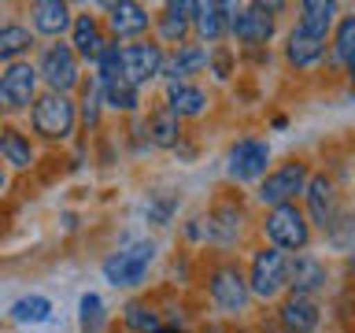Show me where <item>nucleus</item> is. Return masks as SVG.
I'll return each instance as SVG.
<instances>
[{
    "instance_id": "nucleus-8",
    "label": "nucleus",
    "mask_w": 355,
    "mask_h": 333,
    "mask_svg": "<svg viewBox=\"0 0 355 333\" xmlns=\"http://www.w3.org/2000/svg\"><path fill=\"white\" fill-rule=\"evenodd\" d=\"M207 293H211V304L218 311H226V315H237V311L248 307V278H244L233 263H222L218 271H211L207 278Z\"/></svg>"
},
{
    "instance_id": "nucleus-21",
    "label": "nucleus",
    "mask_w": 355,
    "mask_h": 333,
    "mask_svg": "<svg viewBox=\"0 0 355 333\" xmlns=\"http://www.w3.org/2000/svg\"><path fill=\"white\" fill-rule=\"evenodd\" d=\"M30 22L44 37H60L63 30H71V8L63 0H37L30 8Z\"/></svg>"
},
{
    "instance_id": "nucleus-31",
    "label": "nucleus",
    "mask_w": 355,
    "mask_h": 333,
    "mask_svg": "<svg viewBox=\"0 0 355 333\" xmlns=\"http://www.w3.org/2000/svg\"><path fill=\"white\" fill-rule=\"evenodd\" d=\"M333 52H337V60L348 67V78L355 82V15L340 19L337 26V37H333Z\"/></svg>"
},
{
    "instance_id": "nucleus-35",
    "label": "nucleus",
    "mask_w": 355,
    "mask_h": 333,
    "mask_svg": "<svg viewBox=\"0 0 355 333\" xmlns=\"http://www.w3.org/2000/svg\"><path fill=\"white\" fill-rule=\"evenodd\" d=\"M4 189H8V174L0 171V193H4Z\"/></svg>"
},
{
    "instance_id": "nucleus-25",
    "label": "nucleus",
    "mask_w": 355,
    "mask_h": 333,
    "mask_svg": "<svg viewBox=\"0 0 355 333\" xmlns=\"http://www.w3.org/2000/svg\"><path fill=\"white\" fill-rule=\"evenodd\" d=\"M0 160H4L8 166H15V171H26V166L33 163V144L22 130L15 126H4L0 130Z\"/></svg>"
},
{
    "instance_id": "nucleus-2",
    "label": "nucleus",
    "mask_w": 355,
    "mask_h": 333,
    "mask_svg": "<svg viewBox=\"0 0 355 333\" xmlns=\"http://www.w3.org/2000/svg\"><path fill=\"white\" fill-rule=\"evenodd\" d=\"M152 259H155L152 241H126L119 252H111L104 259V278L111 285H141Z\"/></svg>"
},
{
    "instance_id": "nucleus-1",
    "label": "nucleus",
    "mask_w": 355,
    "mask_h": 333,
    "mask_svg": "<svg viewBox=\"0 0 355 333\" xmlns=\"http://www.w3.org/2000/svg\"><path fill=\"white\" fill-rule=\"evenodd\" d=\"M30 126L44 141H67L78 126V108L63 93H41L30 108Z\"/></svg>"
},
{
    "instance_id": "nucleus-16",
    "label": "nucleus",
    "mask_w": 355,
    "mask_h": 333,
    "mask_svg": "<svg viewBox=\"0 0 355 333\" xmlns=\"http://www.w3.org/2000/svg\"><path fill=\"white\" fill-rule=\"evenodd\" d=\"M71 33H74L71 49H74L78 60L96 63V60H100V52L107 49V37L100 33V22H96V15H78V19H71Z\"/></svg>"
},
{
    "instance_id": "nucleus-27",
    "label": "nucleus",
    "mask_w": 355,
    "mask_h": 333,
    "mask_svg": "<svg viewBox=\"0 0 355 333\" xmlns=\"http://www.w3.org/2000/svg\"><path fill=\"white\" fill-rule=\"evenodd\" d=\"M96 85H100V100H104L107 108H115V111H137V104H141V89H133L130 82H122V78L96 82Z\"/></svg>"
},
{
    "instance_id": "nucleus-20",
    "label": "nucleus",
    "mask_w": 355,
    "mask_h": 333,
    "mask_svg": "<svg viewBox=\"0 0 355 333\" xmlns=\"http://www.w3.org/2000/svg\"><path fill=\"white\" fill-rule=\"evenodd\" d=\"M241 222H244V211L241 204H233V200H222V204H215V211L207 215V233H211V241H218V244H230L241 237Z\"/></svg>"
},
{
    "instance_id": "nucleus-5",
    "label": "nucleus",
    "mask_w": 355,
    "mask_h": 333,
    "mask_svg": "<svg viewBox=\"0 0 355 333\" xmlns=\"http://www.w3.org/2000/svg\"><path fill=\"white\" fill-rule=\"evenodd\" d=\"M163 74V49L152 41H133V44H122L119 52V78L130 82L133 89L148 85L152 78Z\"/></svg>"
},
{
    "instance_id": "nucleus-12",
    "label": "nucleus",
    "mask_w": 355,
    "mask_h": 333,
    "mask_svg": "<svg viewBox=\"0 0 355 333\" xmlns=\"http://www.w3.org/2000/svg\"><path fill=\"white\" fill-rule=\"evenodd\" d=\"M230 33L241 44H266V41H270V33H274V22H270V15H263L255 4L252 8H233Z\"/></svg>"
},
{
    "instance_id": "nucleus-33",
    "label": "nucleus",
    "mask_w": 355,
    "mask_h": 333,
    "mask_svg": "<svg viewBox=\"0 0 355 333\" xmlns=\"http://www.w3.org/2000/svg\"><path fill=\"white\" fill-rule=\"evenodd\" d=\"M100 104H104V100H100V85L93 82V85L85 89V96H82V122H85V126H96Z\"/></svg>"
},
{
    "instance_id": "nucleus-15",
    "label": "nucleus",
    "mask_w": 355,
    "mask_h": 333,
    "mask_svg": "<svg viewBox=\"0 0 355 333\" xmlns=\"http://www.w3.org/2000/svg\"><path fill=\"white\" fill-rule=\"evenodd\" d=\"M166 111L174 119H196L207 111V93L193 82H166Z\"/></svg>"
},
{
    "instance_id": "nucleus-10",
    "label": "nucleus",
    "mask_w": 355,
    "mask_h": 333,
    "mask_svg": "<svg viewBox=\"0 0 355 333\" xmlns=\"http://www.w3.org/2000/svg\"><path fill=\"white\" fill-rule=\"evenodd\" d=\"M266 163H270V144L259 137H241L226 155V171L233 182H255V178H263Z\"/></svg>"
},
{
    "instance_id": "nucleus-26",
    "label": "nucleus",
    "mask_w": 355,
    "mask_h": 333,
    "mask_svg": "<svg viewBox=\"0 0 355 333\" xmlns=\"http://www.w3.org/2000/svg\"><path fill=\"white\" fill-rule=\"evenodd\" d=\"M148 141L155 148H178V141H182V119H174L171 111H155L148 119Z\"/></svg>"
},
{
    "instance_id": "nucleus-30",
    "label": "nucleus",
    "mask_w": 355,
    "mask_h": 333,
    "mask_svg": "<svg viewBox=\"0 0 355 333\" xmlns=\"http://www.w3.org/2000/svg\"><path fill=\"white\" fill-rule=\"evenodd\" d=\"M52 315V300L49 296H22L11 304V318L26 322V326H37V322H49Z\"/></svg>"
},
{
    "instance_id": "nucleus-13",
    "label": "nucleus",
    "mask_w": 355,
    "mask_h": 333,
    "mask_svg": "<svg viewBox=\"0 0 355 333\" xmlns=\"http://www.w3.org/2000/svg\"><path fill=\"white\" fill-rule=\"evenodd\" d=\"M211 52L204 44H178L171 56H163V74L166 82H189L193 74H200L207 67Z\"/></svg>"
},
{
    "instance_id": "nucleus-17",
    "label": "nucleus",
    "mask_w": 355,
    "mask_h": 333,
    "mask_svg": "<svg viewBox=\"0 0 355 333\" xmlns=\"http://www.w3.org/2000/svg\"><path fill=\"white\" fill-rule=\"evenodd\" d=\"M107 22H111V33L115 37H141L148 30V8L133 4V0H119V4H107Z\"/></svg>"
},
{
    "instance_id": "nucleus-9",
    "label": "nucleus",
    "mask_w": 355,
    "mask_h": 333,
    "mask_svg": "<svg viewBox=\"0 0 355 333\" xmlns=\"http://www.w3.org/2000/svg\"><path fill=\"white\" fill-rule=\"evenodd\" d=\"M304 185H307V163H285V166H277V171H270L263 178V185H259V200L266 207H282V204H296V196L304 193Z\"/></svg>"
},
{
    "instance_id": "nucleus-18",
    "label": "nucleus",
    "mask_w": 355,
    "mask_h": 333,
    "mask_svg": "<svg viewBox=\"0 0 355 333\" xmlns=\"http://www.w3.org/2000/svg\"><path fill=\"white\" fill-rule=\"evenodd\" d=\"M230 15L233 4H218V0H207V4L193 8V26L204 41H222L230 33Z\"/></svg>"
},
{
    "instance_id": "nucleus-32",
    "label": "nucleus",
    "mask_w": 355,
    "mask_h": 333,
    "mask_svg": "<svg viewBox=\"0 0 355 333\" xmlns=\"http://www.w3.org/2000/svg\"><path fill=\"white\" fill-rule=\"evenodd\" d=\"M78 307H82V333H100V326H104V300L96 293H85L78 300Z\"/></svg>"
},
{
    "instance_id": "nucleus-22",
    "label": "nucleus",
    "mask_w": 355,
    "mask_h": 333,
    "mask_svg": "<svg viewBox=\"0 0 355 333\" xmlns=\"http://www.w3.org/2000/svg\"><path fill=\"white\" fill-rule=\"evenodd\" d=\"M333 15H337L333 0H304L300 4V30L311 33V37H329Z\"/></svg>"
},
{
    "instance_id": "nucleus-23",
    "label": "nucleus",
    "mask_w": 355,
    "mask_h": 333,
    "mask_svg": "<svg viewBox=\"0 0 355 333\" xmlns=\"http://www.w3.org/2000/svg\"><path fill=\"white\" fill-rule=\"evenodd\" d=\"M193 8L196 4H166L163 8V15H159V37L166 41V44H185V33H189V26H193Z\"/></svg>"
},
{
    "instance_id": "nucleus-14",
    "label": "nucleus",
    "mask_w": 355,
    "mask_h": 333,
    "mask_svg": "<svg viewBox=\"0 0 355 333\" xmlns=\"http://www.w3.org/2000/svg\"><path fill=\"white\" fill-rule=\"evenodd\" d=\"M285 285L293 289V296L315 300L318 289H326V266L315 255H296V259H288V282Z\"/></svg>"
},
{
    "instance_id": "nucleus-29",
    "label": "nucleus",
    "mask_w": 355,
    "mask_h": 333,
    "mask_svg": "<svg viewBox=\"0 0 355 333\" xmlns=\"http://www.w3.org/2000/svg\"><path fill=\"white\" fill-rule=\"evenodd\" d=\"M122 318H126V326L133 333H163L166 330L163 318H159V311H152L148 304H137V300L122 307Z\"/></svg>"
},
{
    "instance_id": "nucleus-11",
    "label": "nucleus",
    "mask_w": 355,
    "mask_h": 333,
    "mask_svg": "<svg viewBox=\"0 0 355 333\" xmlns=\"http://www.w3.org/2000/svg\"><path fill=\"white\" fill-rule=\"evenodd\" d=\"M304 196H307L311 222H318L322 230H329L333 222H337V215H340V204H337V185H333L326 174H315V178H307Z\"/></svg>"
},
{
    "instance_id": "nucleus-6",
    "label": "nucleus",
    "mask_w": 355,
    "mask_h": 333,
    "mask_svg": "<svg viewBox=\"0 0 355 333\" xmlns=\"http://www.w3.org/2000/svg\"><path fill=\"white\" fill-rule=\"evenodd\" d=\"M266 237H270L274 248H282V252H300V248H307V241H311L307 215H304V211H300L296 204L270 207V215H266Z\"/></svg>"
},
{
    "instance_id": "nucleus-34",
    "label": "nucleus",
    "mask_w": 355,
    "mask_h": 333,
    "mask_svg": "<svg viewBox=\"0 0 355 333\" xmlns=\"http://www.w3.org/2000/svg\"><path fill=\"white\" fill-rule=\"evenodd\" d=\"M207 63H215V74H218V78H230V56H226V52H215Z\"/></svg>"
},
{
    "instance_id": "nucleus-28",
    "label": "nucleus",
    "mask_w": 355,
    "mask_h": 333,
    "mask_svg": "<svg viewBox=\"0 0 355 333\" xmlns=\"http://www.w3.org/2000/svg\"><path fill=\"white\" fill-rule=\"evenodd\" d=\"M30 30L26 26H19V22H4L0 26V63H19V56L22 52H30Z\"/></svg>"
},
{
    "instance_id": "nucleus-19",
    "label": "nucleus",
    "mask_w": 355,
    "mask_h": 333,
    "mask_svg": "<svg viewBox=\"0 0 355 333\" xmlns=\"http://www.w3.org/2000/svg\"><path fill=\"white\" fill-rule=\"evenodd\" d=\"M277 318H282V326L288 333H311L318 326L322 311L311 296H288V300H282V307H277Z\"/></svg>"
},
{
    "instance_id": "nucleus-3",
    "label": "nucleus",
    "mask_w": 355,
    "mask_h": 333,
    "mask_svg": "<svg viewBox=\"0 0 355 333\" xmlns=\"http://www.w3.org/2000/svg\"><path fill=\"white\" fill-rule=\"evenodd\" d=\"M37 67L19 60V63H8L4 71H0V111H8V115H15V111H26L33 108V100H37Z\"/></svg>"
},
{
    "instance_id": "nucleus-7",
    "label": "nucleus",
    "mask_w": 355,
    "mask_h": 333,
    "mask_svg": "<svg viewBox=\"0 0 355 333\" xmlns=\"http://www.w3.org/2000/svg\"><path fill=\"white\" fill-rule=\"evenodd\" d=\"M288 282V255L282 248H259L252 259V274H248V289L259 300H274Z\"/></svg>"
},
{
    "instance_id": "nucleus-4",
    "label": "nucleus",
    "mask_w": 355,
    "mask_h": 333,
    "mask_svg": "<svg viewBox=\"0 0 355 333\" xmlns=\"http://www.w3.org/2000/svg\"><path fill=\"white\" fill-rule=\"evenodd\" d=\"M37 78L49 85V93H63L71 96V89L82 82V71H78V56L71 44H49L37 60Z\"/></svg>"
},
{
    "instance_id": "nucleus-24",
    "label": "nucleus",
    "mask_w": 355,
    "mask_h": 333,
    "mask_svg": "<svg viewBox=\"0 0 355 333\" xmlns=\"http://www.w3.org/2000/svg\"><path fill=\"white\" fill-rule=\"evenodd\" d=\"M285 56L293 67H315L322 56H326V37H311L304 30H293L288 33V44H285Z\"/></svg>"
}]
</instances>
